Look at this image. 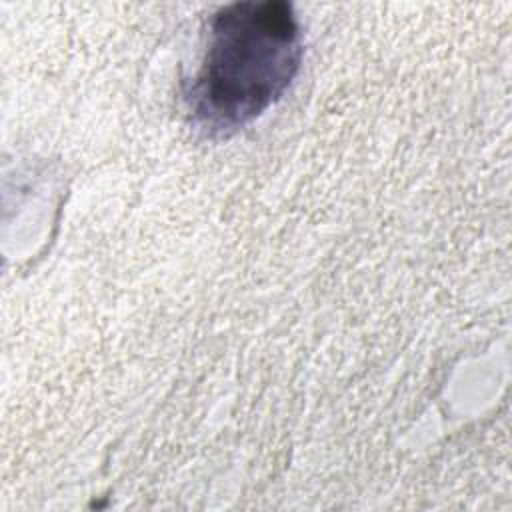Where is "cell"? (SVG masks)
Instances as JSON below:
<instances>
[{"instance_id": "cell-1", "label": "cell", "mask_w": 512, "mask_h": 512, "mask_svg": "<svg viewBox=\"0 0 512 512\" xmlns=\"http://www.w3.org/2000/svg\"><path fill=\"white\" fill-rule=\"evenodd\" d=\"M302 56L304 36L292 4L248 0L218 8L200 68L182 86L192 124L210 138L246 128L284 96Z\"/></svg>"}]
</instances>
